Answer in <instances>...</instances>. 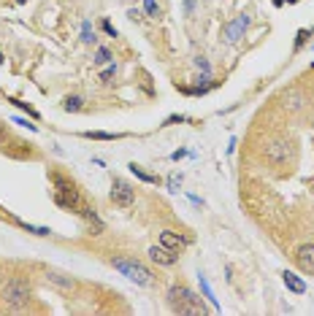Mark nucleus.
<instances>
[{"instance_id": "obj_10", "label": "nucleus", "mask_w": 314, "mask_h": 316, "mask_svg": "<svg viewBox=\"0 0 314 316\" xmlns=\"http://www.w3.org/2000/svg\"><path fill=\"white\" fill-rule=\"evenodd\" d=\"M149 260H152V262H157V265L171 267V265H176V262H179V254H176V252H171V249H165V246H152V249H149Z\"/></svg>"}, {"instance_id": "obj_9", "label": "nucleus", "mask_w": 314, "mask_h": 316, "mask_svg": "<svg viewBox=\"0 0 314 316\" xmlns=\"http://www.w3.org/2000/svg\"><path fill=\"white\" fill-rule=\"evenodd\" d=\"M160 246H165V249H171V252L182 254L184 249L190 246V241L182 238V235H176V233H171V230H163V233H160Z\"/></svg>"}, {"instance_id": "obj_4", "label": "nucleus", "mask_w": 314, "mask_h": 316, "mask_svg": "<svg viewBox=\"0 0 314 316\" xmlns=\"http://www.w3.org/2000/svg\"><path fill=\"white\" fill-rule=\"evenodd\" d=\"M111 265L117 267L122 276H128L130 281H136L138 286H152L155 284V273H152L144 262L133 260V257H111Z\"/></svg>"}, {"instance_id": "obj_13", "label": "nucleus", "mask_w": 314, "mask_h": 316, "mask_svg": "<svg viewBox=\"0 0 314 316\" xmlns=\"http://www.w3.org/2000/svg\"><path fill=\"white\" fill-rule=\"evenodd\" d=\"M128 168H130V173L136 176L138 181H144V184H160V176H155V173H146V170L141 168L138 162H130Z\"/></svg>"}, {"instance_id": "obj_35", "label": "nucleus", "mask_w": 314, "mask_h": 316, "mask_svg": "<svg viewBox=\"0 0 314 316\" xmlns=\"http://www.w3.org/2000/svg\"><path fill=\"white\" fill-rule=\"evenodd\" d=\"M19 3H25V0H19Z\"/></svg>"}, {"instance_id": "obj_14", "label": "nucleus", "mask_w": 314, "mask_h": 316, "mask_svg": "<svg viewBox=\"0 0 314 316\" xmlns=\"http://www.w3.org/2000/svg\"><path fill=\"white\" fill-rule=\"evenodd\" d=\"M84 138H90V141H119V138H125V132H103V130H87V132H81Z\"/></svg>"}, {"instance_id": "obj_28", "label": "nucleus", "mask_w": 314, "mask_h": 316, "mask_svg": "<svg viewBox=\"0 0 314 316\" xmlns=\"http://www.w3.org/2000/svg\"><path fill=\"white\" fill-rule=\"evenodd\" d=\"M14 124H19V127H27V130H33V132L38 130L35 124H30V122H27V119H22V117H14Z\"/></svg>"}, {"instance_id": "obj_26", "label": "nucleus", "mask_w": 314, "mask_h": 316, "mask_svg": "<svg viewBox=\"0 0 314 316\" xmlns=\"http://www.w3.org/2000/svg\"><path fill=\"white\" fill-rule=\"evenodd\" d=\"M311 35V30H298V35H296V52L301 49L303 43H306V38Z\"/></svg>"}, {"instance_id": "obj_1", "label": "nucleus", "mask_w": 314, "mask_h": 316, "mask_svg": "<svg viewBox=\"0 0 314 316\" xmlns=\"http://www.w3.org/2000/svg\"><path fill=\"white\" fill-rule=\"evenodd\" d=\"M49 178H52V197H54V203L60 206L62 211H73V214H79L81 206H84L79 184H76L71 176L60 173V170H52Z\"/></svg>"}, {"instance_id": "obj_29", "label": "nucleus", "mask_w": 314, "mask_h": 316, "mask_svg": "<svg viewBox=\"0 0 314 316\" xmlns=\"http://www.w3.org/2000/svg\"><path fill=\"white\" fill-rule=\"evenodd\" d=\"M176 122H187V117H184V114H174V117H168V119H165L163 127H168V124H176Z\"/></svg>"}, {"instance_id": "obj_33", "label": "nucleus", "mask_w": 314, "mask_h": 316, "mask_svg": "<svg viewBox=\"0 0 314 316\" xmlns=\"http://www.w3.org/2000/svg\"><path fill=\"white\" fill-rule=\"evenodd\" d=\"M274 3H277V6H282V3H284V0H274Z\"/></svg>"}, {"instance_id": "obj_21", "label": "nucleus", "mask_w": 314, "mask_h": 316, "mask_svg": "<svg viewBox=\"0 0 314 316\" xmlns=\"http://www.w3.org/2000/svg\"><path fill=\"white\" fill-rule=\"evenodd\" d=\"M16 224H19V227H25L27 233H33V235H49V233H52L49 227H33V224H27V222H16Z\"/></svg>"}, {"instance_id": "obj_7", "label": "nucleus", "mask_w": 314, "mask_h": 316, "mask_svg": "<svg viewBox=\"0 0 314 316\" xmlns=\"http://www.w3.org/2000/svg\"><path fill=\"white\" fill-rule=\"evenodd\" d=\"M249 22H252L249 14H239V16H236L231 25L225 27V41H227V43H236V41H239V38L246 33V27H249Z\"/></svg>"}, {"instance_id": "obj_24", "label": "nucleus", "mask_w": 314, "mask_h": 316, "mask_svg": "<svg viewBox=\"0 0 314 316\" xmlns=\"http://www.w3.org/2000/svg\"><path fill=\"white\" fill-rule=\"evenodd\" d=\"M100 27H103V33H106V35H111V38H117L119 33H117V27H114L111 22H109V19H103V22H100Z\"/></svg>"}, {"instance_id": "obj_6", "label": "nucleus", "mask_w": 314, "mask_h": 316, "mask_svg": "<svg viewBox=\"0 0 314 316\" xmlns=\"http://www.w3.org/2000/svg\"><path fill=\"white\" fill-rule=\"evenodd\" d=\"M306 103H309V98H306V92H303V89H287V92H282V105H284V111H287V114L303 111V108H306Z\"/></svg>"}, {"instance_id": "obj_22", "label": "nucleus", "mask_w": 314, "mask_h": 316, "mask_svg": "<svg viewBox=\"0 0 314 316\" xmlns=\"http://www.w3.org/2000/svg\"><path fill=\"white\" fill-rule=\"evenodd\" d=\"M165 184H168V192H179V187H182V176H179V173H171Z\"/></svg>"}, {"instance_id": "obj_32", "label": "nucleus", "mask_w": 314, "mask_h": 316, "mask_svg": "<svg viewBox=\"0 0 314 316\" xmlns=\"http://www.w3.org/2000/svg\"><path fill=\"white\" fill-rule=\"evenodd\" d=\"M187 3V11H193V6H195V0H184Z\"/></svg>"}, {"instance_id": "obj_16", "label": "nucleus", "mask_w": 314, "mask_h": 316, "mask_svg": "<svg viewBox=\"0 0 314 316\" xmlns=\"http://www.w3.org/2000/svg\"><path fill=\"white\" fill-rule=\"evenodd\" d=\"M81 108H84V98H79V95H68V98L62 100V111H68V114H76Z\"/></svg>"}, {"instance_id": "obj_25", "label": "nucleus", "mask_w": 314, "mask_h": 316, "mask_svg": "<svg viewBox=\"0 0 314 316\" xmlns=\"http://www.w3.org/2000/svg\"><path fill=\"white\" fill-rule=\"evenodd\" d=\"M144 8H146V14H149V16H157V14H160L157 0H144Z\"/></svg>"}, {"instance_id": "obj_23", "label": "nucleus", "mask_w": 314, "mask_h": 316, "mask_svg": "<svg viewBox=\"0 0 314 316\" xmlns=\"http://www.w3.org/2000/svg\"><path fill=\"white\" fill-rule=\"evenodd\" d=\"M195 65H198V68H201L206 76H212V65H208L206 57H195Z\"/></svg>"}, {"instance_id": "obj_5", "label": "nucleus", "mask_w": 314, "mask_h": 316, "mask_svg": "<svg viewBox=\"0 0 314 316\" xmlns=\"http://www.w3.org/2000/svg\"><path fill=\"white\" fill-rule=\"evenodd\" d=\"M111 203L119 206V208H130L133 203H136V187L130 184V181L125 178H114L111 181Z\"/></svg>"}, {"instance_id": "obj_31", "label": "nucleus", "mask_w": 314, "mask_h": 316, "mask_svg": "<svg viewBox=\"0 0 314 316\" xmlns=\"http://www.w3.org/2000/svg\"><path fill=\"white\" fill-rule=\"evenodd\" d=\"M128 16H130V19H141V11H138V8H130Z\"/></svg>"}, {"instance_id": "obj_17", "label": "nucleus", "mask_w": 314, "mask_h": 316, "mask_svg": "<svg viewBox=\"0 0 314 316\" xmlns=\"http://www.w3.org/2000/svg\"><path fill=\"white\" fill-rule=\"evenodd\" d=\"M81 41L84 43H95V30H92L90 19H84V22H81Z\"/></svg>"}, {"instance_id": "obj_18", "label": "nucleus", "mask_w": 314, "mask_h": 316, "mask_svg": "<svg viewBox=\"0 0 314 316\" xmlns=\"http://www.w3.org/2000/svg\"><path fill=\"white\" fill-rule=\"evenodd\" d=\"M95 65H106V62H111V49H106V46H100L98 52H95Z\"/></svg>"}, {"instance_id": "obj_8", "label": "nucleus", "mask_w": 314, "mask_h": 316, "mask_svg": "<svg viewBox=\"0 0 314 316\" xmlns=\"http://www.w3.org/2000/svg\"><path fill=\"white\" fill-rule=\"evenodd\" d=\"M296 265L303 273H314V243H303L296 252Z\"/></svg>"}, {"instance_id": "obj_15", "label": "nucleus", "mask_w": 314, "mask_h": 316, "mask_svg": "<svg viewBox=\"0 0 314 316\" xmlns=\"http://www.w3.org/2000/svg\"><path fill=\"white\" fill-rule=\"evenodd\" d=\"M46 281H52L54 286H60V289H73V279H71V276H62V273H54V270L46 273Z\"/></svg>"}, {"instance_id": "obj_11", "label": "nucleus", "mask_w": 314, "mask_h": 316, "mask_svg": "<svg viewBox=\"0 0 314 316\" xmlns=\"http://www.w3.org/2000/svg\"><path fill=\"white\" fill-rule=\"evenodd\" d=\"M290 154V143L287 141H268L265 143V157L271 162H284Z\"/></svg>"}, {"instance_id": "obj_19", "label": "nucleus", "mask_w": 314, "mask_h": 316, "mask_svg": "<svg viewBox=\"0 0 314 316\" xmlns=\"http://www.w3.org/2000/svg\"><path fill=\"white\" fill-rule=\"evenodd\" d=\"M8 103H14V105H19L22 111H27V117H33V119H41V114H38L33 105H27V103H22V100H16V98H8Z\"/></svg>"}, {"instance_id": "obj_27", "label": "nucleus", "mask_w": 314, "mask_h": 316, "mask_svg": "<svg viewBox=\"0 0 314 316\" xmlns=\"http://www.w3.org/2000/svg\"><path fill=\"white\" fill-rule=\"evenodd\" d=\"M114 73H117V65H114V62H111V65H109V68H106V71H103V73H100V81H109V79H114Z\"/></svg>"}, {"instance_id": "obj_2", "label": "nucleus", "mask_w": 314, "mask_h": 316, "mask_svg": "<svg viewBox=\"0 0 314 316\" xmlns=\"http://www.w3.org/2000/svg\"><path fill=\"white\" fill-rule=\"evenodd\" d=\"M168 308L174 311V313H187V316H203L206 313L203 300L198 298L193 289L179 286V284H174L168 289Z\"/></svg>"}, {"instance_id": "obj_30", "label": "nucleus", "mask_w": 314, "mask_h": 316, "mask_svg": "<svg viewBox=\"0 0 314 316\" xmlns=\"http://www.w3.org/2000/svg\"><path fill=\"white\" fill-rule=\"evenodd\" d=\"M187 154H190L187 149H179V151H174V154H171V160H174V162H179V160H182V157H187Z\"/></svg>"}, {"instance_id": "obj_20", "label": "nucleus", "mask_w": 314, "mask_h": 316, "mask_svg": "<svg viewBox=\"0 0 314 316\" xmlns=\"http://www.w3.org/2000/svg\"><path fill=\"white\" fill-rule=\"evenodd\" d=\"M201 286H203V295L208 298V303L214 305V308H220V305H217V298H214V292H212V286H208V281H206V276L201 273Z\"/></svg>"}, {"instance_id": "obj_12", "label": "nucleus", "mask_w": 314, "mask_h": 316, "mask_svg": "<svg viewBox=\"0 0 314 316\" xmlns=\"http://www.w3.org/2000/svg\"><path fill=\"white\" fill-rule=\"evenodd\" d=\"M282 281H284V286H287L290 292H296V295H303V292H306V281H303L298 273H292V270H284V273H282Z\"/></svg>"}, {"instance_id": "obj_34", "label": "nucleus", "mask_w": 314, "mask_h": 316, "mask_svg": "<svg viewBox=\"0 0 314 316\" xmlns=\"http://www.w3.org/2000/svg\"><path fill=\"white\" fill-rule=\"evenodd\" d=\"M0 62H3V52H0Z\"/></svg>"}, {"instance_id": "obj_3", "label": "nucleus", "mask_w": 314, "mask_h": 316, "mask_svg": "<svg viewBox=\"0 0 314 316\" xmlns=\"http://www.w3.org/2000/svg\"><path fill=\"white\" fill-rule=\"evenodd\" d=\"M30 295H33V286H30L27 279H22V276H11V279H6L3 289H0V298H3V305L8 311H19L22 305H27Z\"/></svg>"}]
</instances>
